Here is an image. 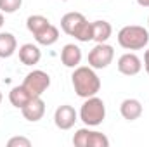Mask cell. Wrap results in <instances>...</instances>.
Instances as JSON below:
<instances>
[{"label":"cell","mask_w":149,"mask_h":147,"mask_svg":"<svg viewBox=\"0 0 149 147\" xmlns=\"http://www.w3.org/2000/svg\"><path fill=\"white\" fill-rule=\"evenodd\" d=\"M73 146L76 147H109V139L95 130L80 128L73 135Z\"/></svg>","instance_id":"277c9868"},{"label":"cell","mask_w":149,"mask_h":147,"mask_svg":"<svg viewBox=\"0 0 149 147\" xmlns=\"http://www.w3.org/2000/svg\"><path fill=\"white\" fill-rule=\"evenodd\" d=\"M7 146L9 147H30L31 146V140L26 139V137H12V139H9Z\"/></svg>","instance_id":"44dd1931"},{"label":"cell","mask_w":149,"mask_h":147,"mask_svg":"<svg viewBox=\"0 0 149 147\" xmlns=\"http://www.w3.org/2000/svg\"><path fill=\"white\" fill-rule=\"evenodd\" d=\"M0 102H2V92H0Z\"/></svg>","instance_id":"d4e9b609"},{"label":"cell","mask_w":149,"mask_h":147,"mask_svg":"<svg viewBox=\"0 0 149 147\" xmlns=\"http://www.w3.org/2000/svg\"><path fill=\"white\" fill-rule=\"evenodd\" d=\"M23 87L33 95V97H42V94L50 87V76L42 71V69H33L31 73L26 74Z\"/></svg>","instance_id":"8992f818"},{"label":"cell","mask_w":149,"mask_h":147,"mask_svg":"<svg viewBox=\"0 0 149 147\" xmlns=\"http://www.w3.org/2000/svg\"><path fill=\"white\" fill-rule=\"evenodd\" d=\"M17 50V40L12 33H0V57L7 59L10 55H14V52Z\"/></svg>","instance_id":"9a60e30c"},{"label":"cell","mask_w":149,"mask_h":147,"mask_svg":"<svg viewBox=\"0 0 149 147\" xmlns=\"http://www.w3.org/2000/svg\"><path fill=\"white\" fill-rule=\"evenodd\" d=\"M23 116H24V119H28V121H31V123H35V121H40L42 118H43V114H45V102H43V99L42 97H33L23 109Z\"/></svg>","instance_id":"9c48e42d"},{"label":"cell","mask_w":149,"mask_h":147,"mask_svg":"<svg viewBox=\"0 0 149 147\" xmlns=\"http://www.w3.org/2000/svg\"><path fill=\"white\" fill-rule=\"evenodd\" d=\"M106 118V106L99 97H88L80 107V119L87 126H99Z\"/></svg>","instance_id":"3957f363"},{"label":"cell","mask_w":149,"mask_h":147,"mask_svg":"<svg viewBox=\"0 0 149 147\" xmlns=\"http://www.w3.org/2000/svg\"><path fill=\"white\" fill-rule=\"evenodd\" d=\"M148 26H149V17H148Z\"/></svg>","instance_id":"484cf974"},{"label":"cell","mask_w":149,"mask_h":147,"mask_svg":"<svg viewBox=\"0 0 149 147\" xmlns=\"http://www.w3.org/2000/svg\"><path fill=\"white\" fill-rule=\"evenodd\" d=\"M40 57H42V52H40L38 45L24 43V45L19 47V61L24 66H35V64H38Z\"/></svg>","instance_id":"4fadbf2b"},{"label":"cell","mask_w":149,"mask_h":147,"mask_svg":"<svg viewBox=\"0 0 149 147\" xmlns=\"http://www.w3.org/2000/svg\"><path fill=\"white\" fill-rule=\"evenodd\" d=\"M23 0H0V12L3 14H14L21 7Z\"/></svg>","instance_id":"ffe728a7"},{"label":"cell","mask_w":149,"mask_h":147,"mask_svg":"<svg viewBox=\"0 0 149 147\" xmlns=\"http://www.w3.org/2000/svg\"><path fill=\"white\" fill-rule=\"evenodd\" d=\"M31 99H33V95H31L23 85H17V87L10 88V92H9V101H10V104H12L14 107H17V109H23Z\"/></svg>","instance_id":"5bb4252c"},{"label":"cell","mask_w":149,"mask_h":147,"mask_svg":"<svg viewBox=\"0 0 149 147\" xmlns=\"http://www.w3.org/2000/svg\"><path fill=\"white\" fill-rule=\"evenodd\" d=\"M3 23H5V17H3V12H0V28L3 26Z\"/></svg>","instance_id":"cb8c5ba5"},{"label":"cell","mask_w":149,"mask_h":147,"mask_svg":"<svg viewBox=\"0 0 149 147\" xmlns=\"http://www.w3.org/2000/svg\"><path fill=\"white\" fill-rule=\"evenodd\" d=\"M35 40H37L38 45L50 47V45H54V43L59 40V30H57L54 24H49L45 30H42L40 33L35 35Z\"/></svg>","instance_id":"e0dca14e"},{"label":"cell","mask_w":149,"mask_h":147,"mask_svg":"<svg viewBox=\"0 0 149 147\" xmlns=\"http://www.w3.org/2000/svg\"><path fill=\"white\" fill-rule=\"evenodd\" d=\"M74 38H76L78 42H90V40H94V33H92V23L85 21V23L78 28V31L74 33Z\"/></svg>","instance_id":"d6986e66"},{"label":"cell","mask_w":149,"mask_h":147,"mask_svg":"<svg viewBox=\"0 0 149 147\" xmlns=\"http://www.w3.org/2000/svg\"><path fill=\"white\" fill-rule=\"evenodd\" d=\"M144 69L149 74V50H146V54H144Z\"/></svg>","instance_id":"7402d4cb"},{"label":"cell","mask_w":149,"mask_h":147,"mask_svg":"<svg viewBox=\"0 0 149 147\" xmlns=\"http://www.w3.org/2000/svg\"><path fill=\"white\" fill-rule=\"evenodd\" d=\"M120 112L127 121H135L142 116V104L137 99H125L120 104Z\"/></svg>","instance_id":"7c38bea8"},{"label":"cell","mask_w":149,"mask_h":147,"mask_svg":"<svg viewBox=\"0 0 149 147\" xmlns=\"http://www.w3.org/2000/svg\"><path fill=\"white\" fill-rule=\"evenodd\" d=\"M118 43L125 50H141L149 43V31L139 24L123 26L118 31Z\"/></svg>","instance_id":"7a4b0ae2"},{"label":"cell","mask_w":149,"mask_h":147,"mask_svg":"<svg viewBox=\"0 0 149 147\" xmlns=\"http://www.w3.org/2000/svg\"><path fill=\"white\" fill-rule=\"evenodd\" d=\"M71 83L78 97L81 99H88L97 95V92L101 90V80L95 74L94 68L90 66H78L74 68L71 74Z\"/></svg>","instance_id":"6da1fadb"},{"label":"cell","mask_w":149,"mask_h":147,"mask_svg":"<svg viewBox=\"0 0 149 147\" xmlns=\"http://www.w3.org/2000/svg\"><path fill=\"white\" fill-rule=\"evenodd\" d=\"M87 21V17L81 14V12H68L61 17V30L70 35V37H74V33L78 31V28Z\"/></svg>","instance_id":"30bf717a"},{"label":"cell","mask_w":149,"mask_h":147,"mask_svg":"<svg viewBox=\"0 0 149 147\" xmlns=\"http://www.w3.org/2000/svg\"><path fill=\"white\" fill-rule=\"evenodd\" d=\"M63 2H68V0H63Z\"/></svg>","instance_id":"4316f807"},{"label":"cell","mask_w":149,"mask_h":147,"mask_svg":"<svg viewBox=\"0 0 149 147\" xmlns=\"http://www.w3.org/2000/svg\"><path fill=\"white\" fill-rule=\"evenodd\" d=\"M50 24V21L45 17V16H42V14H33V16H30L28 19H26V28H28V31L35 37L37 33H40L42 30H45L47 26Z\"/></svg>","instance_id":"ac0fdd59"},{"label":"cell","mask_w":149,"mask_h":147,"mask_svg":"<svg viewBox=\"0 0 149 147\" xmlns=\"http://www.w3.org/2000/svg\"><path fill=\"white\" fill-rule=\"evenodd\" d=\"M76 121H78V114H76L74 107L70 106V104L59 106L56 109V112H54V123H56V126L59 130H70V128H73Z\"/></svg>","instance_id":"52a82bcc"},{"label":"cell","mask_w":149,"mask_h":147,"mask_svg":"<svg viewBox=\"0 0 149 147\" xmlns=\"http://www.w3.org/2000/svg\"><path fill=\"white\" fill-rule=\"evenodd\" d=\"M92 33H94V42L104 43L108 42L113 33V28L108 21H94L92 23Z\"/></svg>","instance_id":"2e32d148"},{"label":"cell","mask_w":149,"mask_h":147,"mask_svg":"<svg viewBox=\"0 0 149 147\" xmlns=\"http://www.w3.org/2000/svg\"><path fill=\"white\" fill-rule=\"evenodd\" d=\"M61 61L66 68H78L81 62V49L74 43H68L61 50Z\"/></svg>","instance_id":"8fae6325"},{"label":"cell","mask_w":149,"mask_h":147,"mask_svg":"<svg viewBox=\"0 0 149 147\" xmlns=\"http://www.w3.org/2000/svg\"><path fill=\"white\" fill-rule=\"evenodd\" d=\"M114 59V49L111 45L104 43H97L90 52H88V66L94 69H104L108 68Z\"/></svg>","instance_id":"5b68a950"},{"label":"cell","mask_w":149,"mask_h":147,"mask_svg":"<svg viewBox=\"0 0 149 147\" xmlns=\"http://www.w3.org/2000/svg\"><path fill=\"white\" fill-rule=\"evenodd\" d=\"M137 3L141 7H149V0H137Z\"/></svg>","instance_id":"603a6c76"},{"label":"cell","mask_w":149,"mask_h":147,"mask_svg":"<svg viewBox=\"0 0 149 147\" xmlns=\"http://www.w3.org/2000/svg\"><path fill=\"white\" fill-rule=\"evenodd\" d=\"M141 69H142V61L132 52H127L118 59V71L125 76H135L141 73Z\"/></svg>","instance_id":"ba28073f"}]
</instances>
